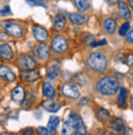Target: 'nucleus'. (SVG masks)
<instances>
[{"instance_id":"79ce46f5","label":"nucleus","mask_w":133,"mask_h":135,"mask_svg":"<svg viewBox=\"0 0 133 135\" xmlns=\"http://www.w3.org/2000/svg\"><path fill=\"white\" fill-rule=\"evenodd\" d=\"M131 107H132V109H133V96H132V100H131Z\"/></svg>"},{"instance_id":"9b49d317","label":"nucleus","mask_w":133,"mask_h":135,"mask_svg":"<svg viewBox=\"0 0 133 135\" xmlns=\"http://www.w3.org/2000/svg\"><path fill=\"white\" fill-rule=\"evenodd\" d=\"M33 36H35V38H36L37 41L44 42V41L48 38V32H47L43 27H41V26H35V27H33Z\"/></svg>"},{"instance_id":"4be33fe9","label":"nucleus","mask_w":133,"mask_h":135,"mask_svg":"<svg viewBox=\"0 0 133 135\" xmlns=\"http://www.w3.org/2000/svg\"><path fill=\"white\" fill-rule=\"evenodd\" d=\"M65 26V16L64 15H57L54 17V28L57 31H62Z\"/></svg>"},{"instance_id":"b1692460","label":"nucleus","mask_w":133,"mask_h":135,"mask_svg":"<svg viewBox=\"0 0 133 135\" xmlns=\"http://www.w3.org/2000/svg\"><path fill=\"white\" fill-rule=\"evenodd\" d=\"M104 28L107 33H113L116 30V21L112 18H106L104 22Z\"/></svg>"},{"instance_id":"49530a36","label":"nucleus","mask_w":133,"mask_h":135,"mask_svg":"<svg viewBox=\"0 0 133 135\" xmlns=\"http://www.w3.org/2000/svg\"><path fill=\"white\" fill-rule=\"evenodd\" d=\"M132 79H133V71H132Z\"/></svg>"},{"instance_id":"bb28decb","label":"nucleus","mask_w":133,"mask_h":135,"mask_svg":"<svg viewBox=\"0 0 133 135\" xmlns=\"http://www.w3.org/2000/svg\"><path fill=\"white\" fill-rule=\"evenodd\" d=\"M126 100H127V90L125 87H121L118 93V103L122 108L126 107Z\"/></svg>"},{"instance_id":"a878e982","label":"nucleus","mask_w":133,"mask_h":135,"mask_svg":"<svg viewBox=\"0 0 133 135\" xmlns=\"http://www.w3.org/2000/svg\"><path fill=\"white\" fill-rule=\"evenodd\" d=\"M74 5H75L80 11H86L90 9V3L89 0H73Z\"/></svg>"},{"instance_id":"dca6fc26","label":"nucleus","mask_w":133,"mask_h":135,"mask_svg":"<svg viewBox=\"0 0 133 135\" xmlns=\"http://www.w3.org/2000/svg\"><path fill=\"white\" fill-rule=\"evenodd\" d=\"M118 12H120V16H121L122 18H125V20H128V18H131L130 9H128V5H127L125 1H121V3H120Z\"/></svg>"},{"instance_id":"58836bf2","label":"nucleus","mask_w":133,"mask_h":135,"mask_svg":"<svg viewBox=\"0 0 133 135\" xmlns=\"http://www.w3.org/2000/svg\"><path fill=\"white\" fill-rule=\"evenodd\" d=\"M9 115H10V117H14V118H17V110H14V112L10 113Z\"/></svg>"},{"instance_id":"ea45409f","label":"nucleus","mask_w":133,"mask_h":135,"mask_svg":"<svg viewBox=\"0 0 133 135\" xmlns=\"http://www.w3.org/2000/svg\"><path fill=\"white\" fill-rule=\"evenodd\" d=\"M80 103H81V104H84V103H88V97H84L83 101H81Z\"/></svg>"},{"instance_id":"393cba45","label":"nucleus","mask_w":133,"mask_h":135,"mask_svg":"<svg viewBox=\"0 0 133 135\" xmlns=\"http://www.w3.org/2000/svg\"><path fill=\"white\" fill-rule=\"evenodd\" d=\"M96 117L101 122H107L110 119V113H108L107 109H105V108H99L96 112Z\"/></svg>"},{"instance_id":"4c0bfd02","label":"nucleus","mask_w":133,"mask_h":135,"mask_svg":"<svg viewBox=\"0 0 133 135\" xmlns=\"http://www.w3.org/2000/svg\"><path fill=\"white\" fill-rule=\"evenodd\" d=\"M127 39H128L131 43H133V30L131 31L130 33H128V37H127Z\"/></svg>"},{"instance_id":"f257e3e1","label":"nucleus","mask_w":133,"mask_h":135,"mask_svg":"<svg viewBox=\"0 0 133 135\" xmlns=\"http://www.w3.org/2000/svg\"><path fill=\"white\" fill-rule=\"evenodd\" d=\"M96 87H97V91L101 95H104V96H112L117 91L118 82H117L116 79L111 78V76H106V78H102L101 80H99Z\"/></svg>"},{"instance_id":"c03bdc74","label":"nucleus","mask_w":133,"mask_h":135,"mask_svg":"<svg viewBox=\"0 0 133 135\" xmlns=\"http://www.w3.org/2000/svg\"><path fill=\"white\" fill-rule=\"evenodd\" d=\"M75 135H85V134H80V133H76Z\"/></svg>"},{"instance_id":"a19ab883","label":"nucleus","mask_w":133,"mask_h":135,"mask_svg":"<svg viewBox=\"0 0 133 135\" xmlns=\"http://www.w3.org/2000/svg\"><path fill=\"white\" fill-rule=\"evenodd\" d=\"M128 4H130V6L132 7V10H133V0H128Z\"/></svg>"},{"instance_id":"423d86ee","label":"nucleus","mask_w":133,"mask_h":135,"mask_svg":"<svg viewBox=\"0 0 133 135\" xmlns=\"http://www.w3.org/2000/svg\"><path fill=\"white\" fill-rule=\"evenodd\" d=\"M69 119L72 120V123L74 124L76 129V133H80V134H86V127L84 124L83 119L78 115L76 113H72L69 115Z\"/></svg>"},{"instance_id":"2f4dec72","label":"nucleus","mask_w":133,"mask_h":135,"mask_svg":"<svg viewBox=\"0 0 133 135\" xmlns=\"http://www.w3.org/2000/svg\"><path fill=\"white\" fill-rule=\"evenodd\" d=\"M105 44H107V41L106 39H101L100 42H93L91 47H100V46H105Z\"/></svg>"},{"instance_id":"9d476101","label":"nucleus","mask_w":133,"mask_h":135,"mask_svg":"<svg viewBox=\"0 0 133 135\" xmlns=\"http://www.w3.org/2000/svg\"><path fill=\"white\" fill-rule=\"evenodd\" d=\"M25 97V90H24V86H16L12 92H11V98L14 101L15 103H21L22 100Z\"/></svg>"},{"instance_id":"37998d69","label":"nucleus","mask_w":133,"mask_h":135,"mask_svg":"<svg viewBox=\"0 0 133 135\" xmlns=\"http://www.w3.org/2000/svg\"><path fill=\"white\" fill-rule=\"evenodd\" d=\"M104 135H112V134H111V133H108V132H105Z\"/></svg>"},{"instance_id":"f03ea898","label":"nucleus","mask_w":133,"mask_h":135,"mask_svg":"<svg viewBox=\"0 0 133 135\" xmlns=\"http://www.w3.org/2000/svg\"><path fill=\"white\" fill-rule=\"evenodd\" d=\"M89 66L95 70L96 73H102L107 66V59L104 54L101 53H93L88 59Z\"/></svg>"},{"instance_id":"aec40b11","label":"nucleus","mask_w":133,"mask_h":135,"mask_svg":"<svg viewBox=\"0 0 133 135\" xmlns=\"http://www.w3.org/2000/svg\"><path fill=\"white\" fill-rule=\"evenodd\" d=\"M59 125V118L58 117H51L49 120H48V124H47V129L51 135H53L56 133V129Z\"/></svg>"},{"instance_id":"a211bd4d","label":"nucleus","mask_w":133,"mask_h":135,"mask_svg":"<svg viewBox=\"0 0 133 135\" xmlns=\"http://www.w3.org/2000/svg\"><path fill=\"white\" fill-rule=\"evenodd\" d=\"M0 75H1V78L4 80H7V81H14L15 80V74L10 70V68H7V66H1Z\"/></svg>"},{"instance_id":"0eeeda50","label":"nucleus","mask_w":133,"mask_h":135,"mask_svg":"<svg viewBox=\"0 0 133 135\" xmlns=\"http://www.w3.org/2000/svg\"><path fill=\"white\" fill-rule=\"evenodd\" d=\"M62 93L70 98H78L79 97V90L73 84H64L62 85Z\"/></svg>"},{"instance_id":"c756f323","label":"nucleus","mask_w":133,"mask_h":135,"mask_svg":"<svg viewBox=\"0 0 133 135\" xmlns=\"http://www.w3.org/2000/svg\"><path fill=\"white\" fill-rule=\"evenodd\" d=\"M123 63L126 65H128V66H131V65L133 64V54H127V55H125V57H123Z\"/></svg>"},{"instance_id":"f3484780","label":"nucleus","mask_w":133,"mask_h":135,"mask_svg":"<svg viewBox=\"0 0 133 135\" xmlns=\"http://www.w3.org/2000/svg\"><path fill=\"white\" fill-rule=\"evenodd\" d=\"M69 18H70V21L73 23H75V25H83L86 22V17L81 14H78V12H72V14H69Z\"/></svg>"},{"instance_id":"cd10ccee","label":"nucleus","mask_w":133,"mask_h":135,"mask_svg":"<svg viewBox=\"0 0 133 135\" xmlns=\"http://www.w3.org/2000/svg\"><path fill=\"white\" fill-rule=\"evenodd\" d=\"M27 4L32 5V6H43V7H47V4L44 3L43 0H26Z\"/></svg>"},{"instance_id":"412c9836","label":"nucleus","mask_w":133,"mask_h":135,"mask_svg":"<svg viewBox=\"0 0 133 135\" xmlns=\"http://www.w3.org/2000/svg\"><path fill=\"white\" fill-rule=\"evenodd\" d=\"M59 73H61L59 65L58 64L51 65L49 69H48V71H47V79H48V80H53V79H56L58 75H59Z\"/></svg>"},{"instance_id":"c85d7f7f","label":"nucleus","mask_w":133,"mask_h":135,"mask_svg":"<svg viewBox=\"0 0 133 135\" xmlns=\"http://www.w3.org/2000/svg\"><path fill=\"white\" fill-rule=\"evenodd\" d=\"M128 30H130V23L126 22V23H123V25L121 26V28H120V31H118V35L120 36H125L127 32H128Z\"/></svg>"},{"instance_id":"a18cd8bd","label":"nucleus","mask_w":133,"mask_h":135,"mask_svg":"<svg viewBox=\"0 0 133 135\" xmlns=\"http://www.w3.org/2000/svg\"><path fill=\"white\" fill-rule=\"evenodd\" d=\"M1 135H10V134H7V133H6V134H5V133H3V134H1Z\"/></svg>"},{"instance_id":"f704fd0d","label":"nucleus","mask_w":133,"mask_h":135,"mask_svg":"<svg viewBox=\"0 0 133 135\" xmlns=\"http://www.w3.org/2000/svg\"><path fill=\"white\" fill-rule=\"evenodd\" d=\"M75 79H78V82H80V84H81V85H85V78H84L83 75L81 74H79V75H76L75 76Z\"/></svg>"},{"instance_id":"1a4fd4ad","label":"nucleus","mask_w":133,"mask_h":135,"mask_svg":"<svg viewBox=\"0 0 133 135\" xmlns=\"http://www.w3.org/2000/svg\"><path fill=\"white\" fill-rule=\"evenodd\" d=\"M20 76H21L22 80H26L29 82H33L40 79V73L35 70H22Z\"/></svg>"},{"instance_id":"4468645a","label":"nucleus","mask_w":133,"mask_h":135,"mask_svg":"<svg viewBox=\"0 0 133 135\" xmlns=\"http://www.w3.org/2000/svg\"><path fill=\"white\" fill-rule=\"evenodd\" d=\"M37 53H38V57H40L41 60H47L49 58V48L47 44L41 43L37 48Z\"/></svg>"},{"instance_id":"39448f33","label":"nucleus","mask_w":133,"mask_h":135,"mask_svg":"<svg viewBox=\"0 0 133 135\" xmlns=\"http://www.w3.org/2000/svg\"><path fill=\"white\" fill-rule=\"evenodd\" d=\"M4 28L7 33L12 37H21L22 36V27L15 22H5L4 23Z\"/></svg>"},{"instance_id":"ddd939ff","label":"nucleus","mask_w":133,"mask_h":135,"mask_svg":"<svg viewBox=\"0 0 133 135\" xmlns=\"http://www.w3.org/2000/svg\"><path fill=\"white\" fill-rule=\"evenodd\" d=\"M76 129L74 127V124L72 123V120L68 118V120L64 122L63 124V129H62V135H75Z\"/></svg>"},{"instance_id":"6ab92c4d","label":"nucleus","mask_w":133,"mask_h":135,"mask_svg":"<svg viewBox=\"0 0 133 135\" xmlns=\"http://www.w3.org/2000/svg\"><path fill=\"white\" fill-rule=\"evenodd\" d=\"M43 95L48 98H54L56 97V90L52 86L51 82H43Z\"/></svg>"},{"instance_id":"c9c22d12","label":"nucleus","mask_w":133,"mask_h":135,"mask_svg":"<svg viewBox=\"0 0 133 135\" xmlns=\"http://www.w3.org/2000/svg\"><path fill=\"white\" fill-rule=\"evenodd\" d=\"M11 11H10V7L9 6H4L3 7V11H1V16H5V15H10Z\"/></svg>"},{"instance_id":"e433bc0d","label":"nucleus","mask_w":133,"mask_h":135,"mask_svg":"<svg viewBox=\"0 0 133 135\" xmlns=\"http://www.w3.org/2000/svg\"><path fill=\"white\" fill-rule=\"evenodd\" d=\"M121 0H106V3L108 4V5H115V4L120 3Z\"/></svg>"},{"instance_id":"473e14b6","label":"nucleus","mask_w":133,"mask_h":135,"mask_svg":"<svg viewBox=\"0 0 133 135\" xmlns=\"http://www.w3.org/2000/svg\"><path fill=\"white\" fill-rule=\"evenodd\" d=\"M33 129L32 128H26V129H24L21 132V134L22 135H33Z\"/></svg>"},{"instance_id":"20e7f679","label":"nucleus","mask_w":133,"mask_h":135,"mask_svg":"<svg viewBox=\"0 0 133 135\" xmlns=\"http://www.w3.org/2000/svg\"><path fill=\"white\" fill-rule=\"evenodd\" d=\"M110 129H111V132L116 135L126 134V125H125V123H123V120L121 118H115V119L110 123Z\"/></svg>"},{"instance_id":"5701e85b","label":"nucleus","mask_w":133,"mask_h":135,"mask_svg":"<svg viewBox=\"0 0 133 135\" xmlns=\"http://www.w3.org/2000/svg\"><path fill=\"white\" fill-rule=\"evenodd\" d=\"M35 100H36V93L30 91L29 95L26 96V101L22 103V108L24 109H30V107L32 106V103L35 102Z\"/></svg>"},{"instance_id":"de8ad7c7","label":"nucleus","mask_w":133,"mask_h":135,"mask_svg":"<svg viewBox=\"0 0 133 135\" xmlns=\"http://www.w3.org/2000/svg\"><path fill=\"white\" fill-rule=\"evenodd\" d=\"M54 1H58V0H54Z\"/></svg>"},{"instance_id":"2eb2a0df","label":"nucleus","mask_w":133,"mask_h":135,"mask_svg":"<svg viewBox=\"0 0 133 135\" xmlns=\"http://www.w3.org/2000/svg\"><path fill=\"white\" fill-rule=\"evenodd\" d=\"M0 54H1V57H3L4 59H6V60H11L12 57H14L12 50H11L9 44H1V47H0Z\"/></svg>"},{"instance_id":"f8f14e48","label":"nucleus","mask_w":133,"mask_h":135,"mask_svg":"<svg viewBox=\"0 0 133 135\" xmlns=\"http://www.w3.org/2000/svg\"><path fill=\"white\" fill-rule=\"evenodd\" d=\"M42 107L46 110H48V112H52V113L58 112V110L61 109V104L53 100H47L44 102H42Z\"/></svg>"},{"instance_id":"7ed1b4c3","label":"nucleus","mask_w":133,"mask_h":135,"mask_svg":"<svg viewBox=\"0 0 133 135\" xmlns=\"http://www.w3.org/2000/svg\"><path fill=\"white\" fill-rule=\"evenodd\" d=\"M52 48L57 53H63L68 49V41L63 36H56L52 41Z\"/></svg>"},{"instance_id":"72a5a7b5","label":"nucleus","mask_w":133,"mask_h":135,"mask_svg":"<svg viewBox=\"0 0 133 135\" xmlns=\"http://www.w3.org/2000/svg\"><path fill=\"white\" fill-rule=\"evenodd\" d=\"M38 133L41 135H49V132H48V129L47 128H43V127H40L38 128Z\"/></svg>"},{"instance_id":"6e6552de","label":"nucleus","mask_w":133,"mask_h":135,"mask_svg":"<svg viewBox=\"0 0 133 135\" xmlns=\"http://www.w3.org/2000/svg\"><path fill=\"white\" fill-rule=\"evenodd\" d=\"M19 65L22 68V69H26V70H29V69H33V68L36 66V63L33 60L31 57L29 55H21V57L19 58Z\"/></svg>"},{"instance_id":"7c9ffc66","label":"nucleus","mask_w":133,"mask_h":135,"mask_svg":"<svg viewBox=\"0 0 133 135\" xmlns=\"http://www.w3.org/2000/svg\"><path fill=\"white\" fill-rule=\"evenodd\" d=\"M96 39V37L95 36H86V37H84V39H83V42L85 43V44H91L93 43V41H95Z\"/></svg>"}]
</instances>
